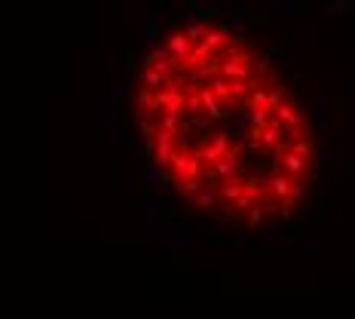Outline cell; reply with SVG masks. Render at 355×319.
<instances>
[{
    "label": "cell",
    "mask_w": 355,
    "mask_h": 319,
    "mask_svg": "<svg viewBox=\"0 0 355 319\" xmlns=\"http://www.w3.org/2000/svg\"><path fill=\"white\" fill-rule=\"evenodd\" d=\"M144 157L168 194L227 227L297 218L319 181V138L272 56L239 28L190 19L162 31L135 80Z\"/></svg>",
    "instance_id": "obj_1"
}]
</instances>
